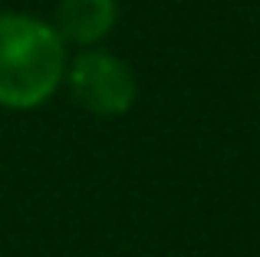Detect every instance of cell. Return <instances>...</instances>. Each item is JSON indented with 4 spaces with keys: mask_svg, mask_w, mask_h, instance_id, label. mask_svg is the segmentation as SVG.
<instances>
[{
    "mask_svg": "<svg viewBox=\"0 0 260 257\" xmlns=\"http://www.w3.org/2000/svg\"><path fill=\"white\" fill-rule=\"evenodd\" d=\"M70 50L50 20L0 10V109L30 112L63 86Z\"/></svg>",
    "mask_w": 260,
    "mask_h": 257,
    "instance_id": "obj_1",
    "label": "cell"
},
{
    "mask_svg": "<svg viewBox=\"0 0 260 257\" xmlns=\"http://www.w3.org/2000/svg\"><path fill=\"white\" fill-rule=\"evenodd\" d=\"M63 86L76 99V106H83L86 112L102 116V119L125 116L135 106V96H139V83H135L132 66L122 56L102 50V46L79 50L66 63Z\"/></svg>",
    "mask_w": 260,
    "mask_h": 257,
    "instance_id": "obj_2",
    "label": "cell"
},
{
    "mask_svg": "<svg viewBox=\"0 0 260 257\" xmlns=\"http://www.w3.org/2000/svg\"><path fill=\"white\" fill-rule=\"evenodd\" d=\"M119 23V4L115 0H59L53 30L59 40L76 50L99 46Z\"/></svg>",
    "mask_w": 260,
    "mask_h": 257,
    "instance_id": "obj_3",
    "label": "cell"
}]
</instances>
